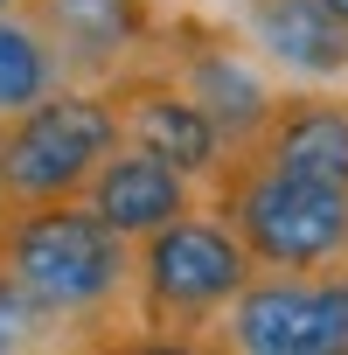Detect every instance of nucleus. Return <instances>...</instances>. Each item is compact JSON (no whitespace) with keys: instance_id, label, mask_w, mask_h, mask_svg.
Listing matches in <instances>:
<instances>
[{"instance_id":"nucleus-10","label":"nucleus","mask_w":348,"mask_h":355,"mask_svg":"<svg viewBox=\"0 0 348 355\" xmlns=\"http://www.w3.org/2000/svg\"><path fill=\"white\" fill-rule=\"evenodd\" d=\"M237 35L279 84H348V28L327 15V0H244Z\"/></svg>"},{"instance_id":"nucleus-12","label":"nucleus","mask_w":348,"mask_h":355,"mask_svg":"<svg viewBox=\"0 0 348 355\" xmlns=\"http://www.w3.org/2000/svg\"><path fill=\"white\" fill-rule=\"evenodd\" d=\"M56 84H70V77H63L49 35L21 8H0V112H21V105H35Z\"/></svg>"},{"instance_id":"nucleus-9","label":"nucleus","mask_w":348,"mask_h":355,"mask_svg":"<svg viewBox=\"0 0 348 355\" xmlns=\"http://www.w3.org/2000/svg\"><path fill=\"white\" fill-rule=\"evenodd\" d=\"M15 8L49 35V49H56L70 84H105L160 28L153 0H15Z\"/></svg>"},{"instance_id":"nucleus-8","label":"nucleus","mask_w":348,"mask_h":355,"mask_svg":"<svg viewBox=\"0 0 348 355\" xmlns=\"http://www.w3.org/2000/svg\"><path fill=\"white\" fill-rule=\"evenodd\" d=\"M230 153H251L265 167L348 189V91L341 84H279L258 132Z\"/></svg>"},{"instance_id":"nucleus-6","label":"nucleus","mask_w":348,"mask_h":355,"mask_svg":"<svg viewBox=\"0 0 348 355\" xmlns=\"http://www.w3.org/2000/svg\"><path fill=\"white\" fill-rule=\"evenodd\" d=\"M202 348L237 355H348V279L341 272H251L216 313Z\"/></svg>"},{"instance_id":"nucleus-11","label":"nucleus","mask_w":348,"mask_h":355,"mask_svg":"<svg viewBox=\"0 0 348 355\" xmlns=\"http://www.w3.org/2000/svg\"><path fill=\"white\" fill-rule=\"evenodd\" d=\"M84 202H91V209H98L125 244H132V237H146V230L174 223L182 209H195V202H202V189H195L174 160H160V153H146V146L119 139V146L91 167Z\"/></svg>"},{"instance_id":"nucleus-5","label":"nucleus","mask_w":348,"mask_h":355,"mask_svg":"<svg viewBox=\"0 0 348 355\" xmlns=\"http://www.w3.org/2000/svg\"><path fill=\"white\" fill-rule=\"evenodd\" d=\"M139 56H153L174 84H182V91L209 112V125L223 132V146H244V139L258 132V119H265L272 91H279L272 63L237 35V21L174 15V21H160V28H153V42H146Z\"/></svg>"},{"instance_id":"nucleus-16","label":"nucleus","mask_w":348,"mask_h":355,"mask_svg":"<svg viewBox=\"0 0 348 355\" xmlns=\"http://www.w3.org/2000/svg\"><path fill=\"white\" fill-rule=\"evenodd\" d=\"M0 8H15V0H0Z\"/></svg>"},{"instance_id":"nucleus-13","label":"nucleus","mask_w":348,"mask_h":355,"mask_svg":"<svg viewBox=\"0 0 348 355\" xmlns=\"http://www.w3.org/2000/svg\"><path fill=\"white\" fill-rule=\"evenodd\" d=\"M49 327H56V313H49V306H35L8 272H0V348H35Z\"/></svg>"},{"instance_id":"nucleus-17","label":"nucleus","mask_w":348,"mask_h":355,"mask_svg":"<svg viewBox=\"0 0 348 355\" xmlns=\"http://www.w3.org/2000/svg\"><path fill=\"white\" fill-rule=\"evenodd\" d=\"M0 216H8V202H0Z\"/></svg>"},{"instance_id":"nucleus-15","label":"nucleus","mask_w":348,"mask_h":355,"mask_svg":"<svg viewBox=\"0 0 348 355\" xmlns=\"http://www.w3.org/2000/svg\"><path fill=\"white\" fill-rule=\"evenodd\" d=\"M341 279H348V258H341Z\"/></svg>"},{"instance_id":"nucleus-2","label":"nucleus","mask_w":348,"mask_h":355,"mask_svg":"<svg viewBox=\"0 0 348 355\" xmlns=\"http://www.w3.org/2000/svg\"><path fill=\"white\" fill-rule=\"evenodd\" d=\"M251 272L258 265L237 244V230L209 202H195L174 223L132 237V327L153 348H202Z\"/></svg>"},{"instance_id":"nucleus-7","label":"nucleus","mask_w":348,"mask_h":355,"mask_svg":"<svg viewBox=\"0 0 348 355\" xmlns=\"http://www.w3.org/2000/svg\"><path fill=\"white\" fill-rule=\"evenodd\" d=\"M98 91H105V98H112V112H119V139H132V146H146V153L174 160L189 182H209L216 160L230 153V146H223V132L209 125V112H202L182 84H174L153 56H132V63H125V70H112Z\"/></svg>"},{"instance_id":"nucleus-4","label":"nucleus","mask_w":348,"mask_h":355,"mask_svg":"<svg viewBox=\"0 0 348 355\" xmlns=\"http://www.w3.org/2000/svg\"><path fill=\"white\" fill-rule=\"evenodd\" d=\"M119 146V112L98 84H56L21 112H0V202H63L84 196L91 167Z\"/></svg>"},{"instance_id":"nucleus-14","label":"nucleus","mask_w":348,"mask_h":355,"mask_svg":"<svg viewBox=\"0 0 348 355\" xmlns=\"http://www.w3.org/2000/svg\"><path fill=\"white\" fill-rule=\"evenodd\" d=\"M327 15H334V21H341V28H348V0H327Z\"/></svg>"},{"instance_id":"nucleus-3","label":"nucleus","mask_w":348,"mask_h":355,"mask_svg":"<svg viewBox=\"0 0 348 355\" xmlns=\"http://www.w3.org/2000/svg\"><path fill=\"white\" fill-rule=\"evenodd\" d=\"M209 209L237 230L258 272H341L348 258V189L223 153L209 174Z\"/></svg>"},{"instance_id":"nucleus-1","label":"nucleus","mask_w":348,"mask_h":355,"mask_svg":"<svg viewBox=\"0 0 348 355\" xmlns=\"http://www.w3.org/2000/svg\"><path fill=\"white\" fill-rule=\"evenodd\" d=\"M0 272L35 306L56 313V327H105L119 306H132V244L84 202H28L0 216Z\"/></svg>"}]
</instances>
